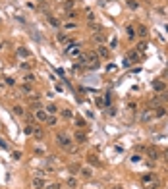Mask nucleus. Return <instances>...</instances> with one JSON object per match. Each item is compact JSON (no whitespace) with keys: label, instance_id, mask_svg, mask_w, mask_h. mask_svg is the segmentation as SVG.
I'll return each mask as SVG.
<instances>
[{"label":"nucleus","instance_id":"obj_47","mask_svg":"<svg viewBox=\"0 0 168 189\" xmlns=\"http://www.w3.org/2000/svg\"><path fill=\"white\" fill-rule=\"evenodd\" d=\"M0 48H2V42H0Z\"/></svg>","mask_w":168,"mask_h":189},{"label":"nucleus","instance_id":"obj_18","mask_svg":"<svg viewBox=\"0 0 168 189\" xmlns=\"http://www.w3.org/2000/svg\"><path fill=\"white\" fill-rule=\"evenodd\" d=\"M137 33H139V37H147V27L139 25V27H137Z\"/></svg>","mask_w":168,"mask_h":189},{"label":"nucleus","instance_id":"obj_7","mask_svg":"<svg viewBox=\"0 0 168 189\" xmlns=\"http://www.w3.org/2000/svg\"><path fill=\"white\" fill-rule=\"evenodd\" d=\"M46 116H49V112H46L45 108H39V110H35V120H39V122H46Z\"/></svg>","mask_w":168,"mask_h":189},{"label":"nucleus","instance_id":"obj_13","mask_svg":"<svg viewBox=\"0 0 168 189\" xmlns=\"http://www.w3.org/2000/svg\"><path fill=\"white\" fill-rule=\"evenodd\" d=\"M56 118H54V116H52V114H49V116H46V122H45V124L46 125H49V127H52V125H56Z\"/></svg>","mask_w":168,"mask_h":189},{"label":"nucleus","instance_id":"obj_5","mask_svg":"<svg viewBox=\"0 0 168 189\" xmlns=\"http://www.w3.org/2000/svg\"><path fill=\"white\" fill-rule=\"evenodd\" d=\"M74 141H75L77 145L85 143V141H87V133L83 131V129H75V133H74Z\"/></svg>","mask_w":168,"mask_h":189},{"label":"nucleus","instance_id":"obj_35","mask_svg":"<svg viewBox=\"0 0 168 189\" xmlns=\"http://www.w3.org/2000/svg\"><path fill=\"white\" fill-rule=\"evenodd\" d=\"M21 89H23V93H31V87H29V83H25Z\"/></svg>","mask_w":168,"mask_h":189},{"label":"nucleus","instance_id":"obj_4","mask_svg":"<svg viewBox=\"0 0 168 189\" xmlns=\"http://www.w3.org/2000/svg\"><path fill=\"white\" fill-rule=\"evenodd\" d=\"M66 54H68V56H71V58H79V56H81L79 45H71V42H70V46L66 48Z\"/></svg>","mask_w":168,"mask_h":189},{"label":"nucleus","instance_id":"obj_45","mask_svg":"<svg viewBox=\"0 0 168 189\" xmlns=\"http://www.w3.org/2000/svg\"><path fill=\"white\" fill-rule=\"evenodd\" d=\"M163 154H164V160H166V162H168V149H166V151H164V152H163Z\"/></svg>","mask_w":168,"mask_h":189},{"label":"nucleus","instance_id":"obj_39","mask_svg":"<svg viewBox=\"0 0 168 189\" xmlns=\"http://www.w3.org/2000/svg\"><path fill=\"white\" fill-rule=\"evenodd\" d=\"M12 156H14L16 160H20V158H21V152H20V151H16V152H14V154H12Z\"/></svg>","mask_w":168,"mask_h":189},{"label":"nucleus","instance_id":"obj_20","mask_svg":"<svg viewBox=\"0 0 168 189\" xmlns=\"http://www.w3.org/2000/svg\"><path fill=\"white\" fill-rule=\"evenodd\" d=\"M75 125L79 127V129H83V127H85V122H83V118H79V116H75Z\"/></svg>","mask_w":168,"mask_h":189},{"label":"nucleus","instance_id":"obj_40","mask_svg":"<svg viewBox=\"0 0 168 189\" xmlns=\"http://www.w3.org/2000/svg\"><path fill=\"white\" fill-rule=\"evenodd\" d=\"M16 81H14V79H12V77H6V85H14Z\"/></svg>","mask_w":168,"mask_h":189},{"label":"nucleus","instance_id":"obj_24","mask_svg":"<svg viewBox=\"0 0 168 189\" xmlns=\"http://www.w3.org/2000/svg\"><path fill=\"white\" fill-rule=\"evenodd\" d=\"M23 81H25V83H33L35 81V75L33 74H27L25 77H23Z\"/></svg>","mask_w":168,"mask_h":189},{"label":"nucleus","instance_id":"obj_15","mask_svg":"<svg viewBox=\"0 0 168 189\" xmlns=\"http://www.w3.org/2000/svg\"><path fill=\"white\" fill-rule=\"evenodd\" d=\"M33 135L37 137V139H43V129L37 127V125H33Z\"/></svg>","mask_w":168,"mask_h":189},{"label":"nucleus","instance_id":"obj_28","mask_svg":"<svg viewBox=\"0 0 168 189\" xmlns=\"http://www.w3.org/2000/svg\"><path fill=\"white\" fill-rule=\"evenodd\" d=\"M149 158H151V160H157V158H159V152L151 149V151H149Z\"/></svg>","mask_w":168,"mask_h":189},{"label":"nucleus","instance_id":"obj_8","mask_svg":"<svg viewBox=\"0 0 168 189\" xmlns=\"http://www.w3.org/2000/svg\"><path fill=\"white\" fill-rule=\"evenodd\" d=\"M166 99H168V93L164 91L163 95H159V96H153V100H151V102H153V104H157V106H160V104H163V102H164Z\"/></svg>","mask_w":168,"mask_h":189},{"label":"nucleus","instance_id":"obj_30","mask_svg":"<svg viewBox=\"0 0 168 189\" xmlns=\"http://www.w3.org/2000/svg\"><path fill=\"white\" fill-rule=\"evenodd\" d=\"M25 135H33V124H29L25 127Z\"/></svg>","mask_w":168,"mask_h":189},{"label":"nucleus","instance_id":"obj_48","mask_svg":"<svg viewBox=\"0 0 168 189\" xmlns=\"http://www.w3.org/2000/svg\"><path fill=\"white\" fill-rule=\"evenodd\" d=\"M39 2H45V0H39Z\"/></svg>","mask_w":168,"mask_h":189},{"label":"nucleus","instance_id":"obj_14","mask_svg":"<svg viewBox=\"0 0 168 189\" xmlns=\"http://www.w3.org/2000/svg\"><path fill=\"white\" fill-rule=\"evenodd\" d=\"M17 56H21V58H27V56H31V52L27 50V48H17Z\"/></svg>","mask_w":168,"mask_h":189},{"label":"nucleus","instance_id":"obj_22","mask_svg":"<svg viewBox=\"0 0 168 189\" xmlns=\"http://www.w3.org/2000/svg\"><path fill=\"white\" fill-rule=\"evenodd\" d=\"M45 110H46V112H49V114H56V112H58V108H56L54 104H49V106H46V108H45Z\"/></svg>","mask_w":168,"mask_h":189},{"label":"nucleus","instance_id":"obj_34","mask_svg":"<svg viewBox=\"0 0 168 189\" xmlns=\"http://www.w3.org/2000/svg\"><path fill=\"white\" fill-rule=\"evenodd\" d=\"M75 17H77V14H75V12H68V20H75Z\"/></svg>","mask_w":168,"mask_h":189},{"label":"nucleus","instance_id":"obj_33","mask_svg":"<svg viewBox=\"0 0 168 189\" xmlns=\"http://www.w3.org/2000/svg\"><path fill=\"white\" fill-rule=\"evenodd\" d=\"M62 116H64V118H71L74 114H71V110H62Z\"/></svg>","mask_w":168,"mask_h":189},{"label":"nucleus","instance_id":"obj_23","mask_svg":"<svg viewBox=\"0 0 168 189\" xmlns=\"http://www.w3.org/2000/svg\"><path fill=\"white\" fill-rule=\"evenodd\" d=\"M56 39H58V42H68V37H66V33H58Z\"/></svg>","mask_w":168,"mask_h":189},{"label":"nucleus","instance_id":"obj_6","mask_svg":"<svg viewBox=\"0 0 168 189\" xmlns=\"http://www.w3.org/2000/svg\"><path fill=\"white\" fill-rule=\"evenodd\" d=\"M31 185H33L35 189H45V187H46V181H45L43 178H39V176H35V178L31 180Z\"/></svg>","mask_w":168,"mask_h":189},{"label":"nucleus","instance_id":"obj_10","mask_svg":"<svg viewBox=\"0 0 168 189\" xmlns=\"http://www.w3.org/2000/svg\"><path fill=\"white\" fill-rule=\"evenodd\" d=\"M153 89L159 91V93H164V91H166V83L164 81H155L153 83Z\"/></svg>","mask_w":168,"mask_h":189},{"label":"nucleus","instance_id":"obj_19","mask_svg":"<svg viewBox=\"0 0 168 189\" xmlns=\"http://www.w3.org/2000/svg\"><path fill=\"white\" fill-rule=\"evenodd\" d=\"M126 33H128V37H130V39H133V37H135V29L131 27V25L126 27Z\"/></svg>","mask_w":168,"mask_h":189},{"label":"nucleus","instance_id":"obj_38","mask_svg":"<svg viewBox=\"0 0 168 189\" xmlns=\"http://www.w3.org/2000/svg\"><path fill=\"white\" fill-rule=\"evenodd\" d=\"M145 48H147V45H145V42H141V45L137 46V50H139V52H143V50H145Z\"/></svg>","mask_w":168,"mask_h":189},{"label":"nucleus","instance_id":"obj_32","mask_svg":"<svg viewBox=\"0 0 168 189\" xmlns=\"http://www.w3.org/2000/svg\"><path fill=\"white\" fill-rule=\"evenodd\" d=\"M68 185H70V187H77V181H75V178H70V180H68Z\"/></svg>","mask_w":168,"mask_h":189},{"label":"nucleus","instance_id":"obj_29","mask_svg":"<svg viewBox=\"0 0 168 189\" xmlns=\"http://www.w3.org/2000/svg\"><path fill=\"white\" fill-rule=\"evenodd\" d=\"M89 162H91V164H95V166H99V158L95 156V154H89Z\"/></svg>","mask_w":168,"mask_h":189},{"label":"nucleus","instance_id":"obj_12","mask_svg":"<svg viewBox=\"0 0 168 189\" xmlns=\"http://www.w3.org/2000/svg\"><path fill=\"white\" fill-rule=\"evenodd\" d=\"M97 54H99L100 58H108V48H106L104 45H100V46L97 48Z\"/></svg>","mask_w":168,"mask_h":189},{"label":"nucleus","instance_id":"obj_42","mask_svg":"<svg viewBox=\"0 0 168 189\" xmlns=\"http://www.w3.org/2000/svg\"><path fill=\"white\" fill-rule=\"evenodd\" d=\"M114 114H116V108L110 106V108H108V116H114Z\"/></svg>","mask_w":168,"mask_h":189},{"label":"nucleus","instance_id":"obj_27","mask_svg":"<svg viewBox=\"0 0 168 189\" xmlns=\"http://www.w3.org/2000/svg\"><path fill=\"white\" fill-rule=\"evenodd\" d=\"M70 170H71V174H77V172L81 170V166H79V164H71V166H70Z\"/></svg>","mask_w":168,"mask_h":189},{"label":"nucleus","instance_id":"obj_16","mask_svg":"<svg viewBox=\"0 0 168 189\" xmlns=\"http://www.w3.org/2000/svg\"><path fill=\"white\" fill-rule=\"evenodd\" d=\"M151 181H155V176L153 174H145V176H143V184H151Z\"/></svg>","mask_w":168,"mask_h":189},{"label":"nucleus","instance_id":"obj_36","mask_svg":"<svg viewBox=\"0 0 168 189\" xmlns=\"http://www.w3.org/2000/svg\"><path fill=\"white\" fill-rule=\"evenodd\" d=\"M128 6H130L131 10H135V8H137V2H133V0H130V2H128Z\"/></svg>","mask_w":168,"mask_h":189},{"label":"nucleus","instance_id":"obj_3","mask_svg":"<svg viewBox=\"0 0 168 189\" xmlns=\"http://www.w3.org/2000/svg\"><path fill=\"white\" fill-rule=\"evenodd\" d=\"M87 68H91V70H97L99 68V58H97V54L95 52H87Z\"/></svg>","mask_w":168,"mask_h":189},{"label":"nucleus","instance_id":"obj_44","mask_svg":"<svg viewBox=\"0 0 168 189\" xmlns=\"http://www.w3.org/2000/svg\"><path fill=\"white\" fill-rule=\"evenodd\" d=\"M116 45H118V41H116V39H112V41H110V46H112V48H116Z\"/></svg>","mask_w":168,"mask_h":189},{"label":"nucleus","instance_id":"obj_26","mask_svg":"<svg viewBox=\"0 0 168 189\" xmlns=\"http://www.w3.org/2000/svg\"><path fill=\"white\" fill-rule=\"evenodd\" d=\"M157 187H159V181H157V180H155V181H151V184H147V185H145V189H157Z\"/></svg>","mask_w":168,"mask_h":189},{"label":"nucleus","instance_id":"obj_41","mask_svg":"<svg viewBox=\"0 0 168 189\" xmlns=\"http://www.w3.org/2000/svg\"><path fill=\"white\" fill-rule=\"evenodd\" d=\"M46 189H60V185H58V184H50V185L46 187Z\"/></svg>","mask_w":168,"mask_h":189},{"label":"nucleus","instance_id":"obj_21","mask_svg":"<svg viewBox=\"0 0 168 189\" xmlns=\"http://www.w3.org/2000/svg\"><path fill=\"white\" fill-rule=\"evenodd\" d=\"M74 6H75V0H66V4H64V8H66V10H68V12H70L71 8H74Z\"/></svg>","mask_w":168,"mask_h":189},{"label":"nucleus","instance_id":"obj_1","mask_svg":"<svg viewBox=\"0 0 168 189\" xmlns=\"http://www.w3.org/2000/svg\"><path fill=\"white\" fill-rule=\"evenodd\" d=\"M155 120V114H153V108H145L141 114H139V122L141 124H149V122Z\"/></svg>","mask_w":168,"mask_h":189},{"label":"nucleus","instance_id":"obj_43","mask_svg":"<svg viewBox=\"0 0 168 189\" xmlns=\"http://www.w3.org/2000/svg\"><path fill=\"white\" fill-rule=\"evenodd\" d=\"M66 29H75V23H66Z\"/></svg>","mask_w":168,"mask_h":189},{"label":"nucleus","instance_id":"obj_25","mask_svg":"<svg viewBox=\"0 0 168 189\" xmlns=\"http://www.w3.org/2000/svg\"><path fill=\"white\" fill-rule=\"evenodd\" d=\"M12 110H14V114H16V116H23V108H21V106H14Z\"/></svg>","mask_w":168,"mask_h":189},{"label":"nucleus","instance_id":"obj_31","mask_svg":"<svg viewBox=\"0 0 168 189\" xmlns=\"http://www.w3.org/2000/svg\"><path fill=\"white\" fill-rule=\"evenodd\" d=\"M103 102H104L106 106H108L110 102H112V96H110V93H108V95H104V100H103Z\"/></svg>","mask_w":168,"mask_h":189},{"label":"nucleus","instance_id":"obj_46","mask_svg":"<svg viewBox=\"0 0 168 189\" xmlns=\"http://www.w3.org/2000/svg\"><path fill=\"white\" fill-rule=\"evenodd\" d=\"M114 189H122V187H114Z\"/></svg>","mask_w":168,"mask_h":189},{"label":"nucleus","instance_id":"obj_9","mask_svg":"<svg viewBox=\"0 0 168 189\" xmlns=\"http://www.w3.org/2000/svg\"><path fill=\"white\" fill-rule=\"evenodd\" d=\"M153 114H155V120H157V118H164V116H166V108L160 104V106H157L153 110Z\"/></svg>","mask_w":168,"mask_h":189},{"label":"nucleus","instance_id":"obj_37","mask_svg":"<svg viewBox=\"0 0 168 189\" xmlns=\"http://www.w3.org/2000/svg\"><path fill=\"white\" fill-rule=\"evenodd\" d=\"M0 149H8V145H6V141L2 137H0Z\"/></svg>","mask_w":168,"mask_h":189},{"label":"nucleus","instance_id":"obj_17","mask_svg":"<svg viewBox=\"0 0 168 189\" xmlns=\"http://www.w3.org/2000/svg\"><path fill=\"white\" fill-rule=\"evenodd\" d=\"M79 172H81V176H83V178H91V176H93V172H91L89 168H81Z\"/></svg>","mask_w":168,"mask_h":189},{"label":"nucleus","instance_id":"obj_11","mask_svg":"<svg viewBox=\"0 0 168 189\" xmlns=\"http://www.w3.org/2000/svg\"><path fill=\"white\" fill-rule=\"evenodd\" d=\"M93 41H95V42H99V45H103V42L106 41V35L99 31V33H95V35H93Z\"/></svg>","mask_w":168,"mask_h":189},{"label":"nucleus","instance_id":"obj_2","mask_svg":"<svg viewBox=\"0 0 168 189\" xmlns=\"http://www.w3.org/2000/svg\"><path fill=\"white\" fill-rule=\"evenodd\" d=\"M56 143H58L62 149H70L71 139H70L68 135H66V133H58V135H56Z\"/></svg>","mask_w":168,"mask_h":189}]
</instances>
